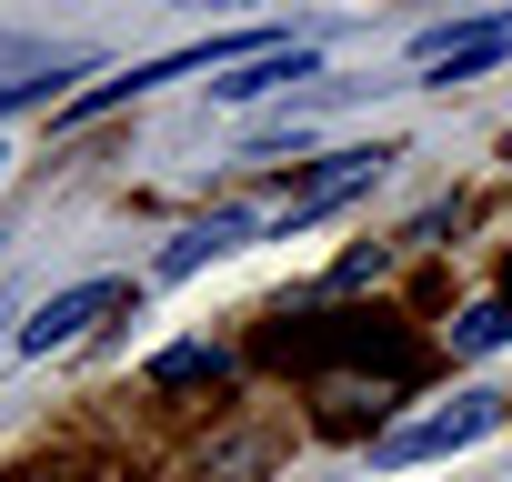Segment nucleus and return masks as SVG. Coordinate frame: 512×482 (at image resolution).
<instances>
[{
  "label": "nucleus",
  "mask_w": 512,
  "mask_h": 482,
  "mask_svg": "<svg viewBox=\"0 0 512 482\" xmlns=\"http://www.w3.org/2000/svg\"><path fill=\"white\" fill-rule=\"evenodd\" d=\"M282 41H292V31H211V41H191V51H161V61H131V71L91 81V91L71 101V121H101V111H121V101L161 91V81H191V71H241V61H262V51H282Z\"/></svg>",
  "instance_id": "1"
},
{
  "label": "nucleus",
  "mask_w": 512,
  "mask_h": 482,
  "mask_svg": "<svg viewBox=\"0 0 512 482\" xmlns=\"http://www.w3.org/2000/svg\"><path fill=\"white\" fill-rule=\"evenodd\" d=\"M412 61H422V81H432V91H452V81H472V71L512 61V0H502V11H482V21H442V31H422V41H412Z\"/></svg>",
  "instance_id": "2"
},
{
  "label": "nucleus",
  "mask_w": 512,
  "mask_h": 482,
  "mask_svg": "<svg viewBox=\"0 0 512 482\" xmlns=\"http://www.w3.org/2000/svg\"><path fill=\"white\" fill-rule=\"evenodd\" d=\"M492 422H502V392H452L442 412H422V422L382 432V462H432V452H462V442H482Z\"/></svg>",
  "instance_id": "3"
},
{
  "label": "nucleus",
  "mask_w": 512,
  "mask_h": 482,
  "mask_svg": "<svg viewBox=\"0 0 512 482\" xmlns=\"http://www.w3.org/2000/svg\"><path fill=\"white\" fill-rule=\"evenodd\" d=\"M392 161H402L392 141H352V151H332V161H322V171H312V181H302V191L282 201V221H272V231H302V221H322L332 201H352V191H372V181H382Z\"/></svg>",
  "instance_id": "4"
},
{
  "label": "nucleus",
  "mask_w": 512,
  "mask_h": 482,
  "mask_svg": "<svg viewBox=\"0 0 512 482\" xmlns=\"http://www.w3.org/2000/svg\"><path fill=\"white\" fill-rule=\"evenodd\" d=\"M111 302H121V282H71V292H51V302L21 322V352H61V342H81Z\"/></svg>",
  "instance_id": "5"
},
{
  "label": "nucleus",
  "mask_w": 512,
  "mask_h": 482,
  "mask_svg": "<svg viewBox=\"0 0 512 482\" xmlns=\"http://www.w3.org/2000/svg\"><path fill=\"white\" fill-rule=\"evenodd\" d=\"M262 231V211H241V201H221L211 221H191L171 252H161V282H181V272H201V262H221V252H241V241Z\"/></svg>",
  "instance_id": "6"
},
{
  "label": "nucleus",
  "mask_w": 512,
  "mask_h": 482,
  "mask_svg": "<svg viewBox=\"0 0 512 482\" xmlns=\"http://www.w3.org/2000/svg\"><path fill=\"white\" fill-rule=\"evenodd\" d=\"M312 71H322V51H312V41H282V51H262V61L221 71L211 101H262V91H292V81H312Z\"/></svg>",
  "instance_id": "7"
},
{
  "label": "nucleus",
  "mask_w": 512,
  "mask_h": 482,
  "mask_svg": "<svg viewBox=\"0 0 512 482\" xmlns=\"http://www.w3.org/2000/svg\"><path fill=\"white\" fill-rule=\"evenodd\" d=\"M221 372H231V362H221L211 342H171V352L151 362V382H161V392H191V382H221Z\"/></svg>",
  "instance_id": "8"
},
{
  "label": "nucleus",
  "mask_w": 512,
  "mask_h": 482,
  "mask_svg": "<svg viewBox=\"0 0 512 482\" xmlns=\"http://www.w3.org/2000/svg\"><path fill=\"white\" fill-rule=\"evenodd\" d=\"M502 342H512V302H472L452 322V352H502Z\"/></svg>",
  "instance_id": "9"
},
{
  "label": "nucleus",
  "mask_w": 512,
  "mask_h": 482,
  "mask_svg": "<svg viewBox=\"0 0 512 482\" xmlns=\"http://www.w3.org/2000/svg\"><path fill=\"white\" fill-rule=\"evenodd\" d=\"M91 61L71 51V61H51V71H21V81H0V111H31V101H51V81H81Z\"/></svg>",
  "instance_id": "10"
},
{
  "label": "nucleus",
  "mask_w": 512,
  "mask_h": 482,
  "mask_svg": "<svg viewBox=\"0 0 512 482\" xmlns=\"http://www.w3.org/2000/svg\"><path fill=\"white\" fill-rule=\"evenodd\" d=\"M181 11H231V0H181Z\"/></svg>",
  "instance_id": "11"
},
{
  "label": "nucleus",
  "mask_w": 512,
  "mask_h": 482,
  "mask_svg": "<svg viewBox=\"0 0 512 482\" xmlns=\"http://www.w3.org/2000/svg\"><path fill=\"white\" fill-rule=\"evenodd\" d=\"M502 302H512V272H502Z\"/></svg>",
  "instance_id": "12"
},
{
  "label": "nucleus",
  "mask_w": 512,
  "mask_h": 482,
  "mask_svg": "<svg viewBox=\"0 0 512 482\" xmlns=\"http://www.w3.org/2000/svg\"><path fill=\"white\" fill-rule=\"evenodd\" d=\"M0 161H11V151H0Z\"/></svg>",
  "instance_id": "13"
}]
</instances>
